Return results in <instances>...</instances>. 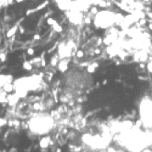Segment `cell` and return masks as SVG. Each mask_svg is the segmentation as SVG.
<instances>
[{
  "label": "cell",
  "instance_id": "cell-1",
  "mask_svg": "<svg viewBox=\"0 0 152 152\" xmlns=\"http://www.w3.org/2000/svg\"><path fill=\"white\" fill-rule=\"evenodd\" d=\"M124 17L111 10H100L93 17V24L97 29H108L115 24H121Z\"/></svg>",
  "mask_w": 152,
  "mask_h": 152
},
{
  "label": "cell",
  "instance_id": "cell-2",
  "mask_svg": "<svg viewBox=\"0 0 152 152\" xmlns=\"http://www.w3.org/2000/svg\"><path fill=\"white\" fill-rule=\"evenodd\" d=\"M28 129L37 135H48L55 128V118L50 115H37L28 122Z\"/></svg>",
  "mask_w": 152,
  "mask_h": 152
},
{
  "label": "cell",
  "instance_id": "cell-3",
  "mask_svg": "<svg viewBox=\"0 0 152 152\" xmlns=\"http://www.w3.org/2000/svg\"><path fill=\"white\" fill-rule=\"evenodd\" d=\"M140 122L146 129H152V99L145 97L139 105Z\"/></svg>",
  "mask_w": 152,
  "mask_h": 152
},
{
  "label": "cell",
  "instance_id": "cell-4",
  "mask_svg": "<svg viewBox=\"0 0 152 152\" xmlns=\"http://www.w3.org/2000/svg\"><path fill=\"white\" fill-rule=\"evenodd\" d=\"M82 140L94 150H101L108 146V139H105L104 136H99V135H90V134H85L82 136Z\"/></svg>",
  "mask_w": 152,
  "mask_h": 152
},
{
  "label": "cell",
  "instance_id": "cell-5",
  "mask_svg": "<svg viewBox=\"0 0 152 152\" xmlns=\"http://www.w3.org/2000/svg\"><path fill=\"white\" fill-rule=\"evenodd\" d=\"M14 88H15V93L20 96V99L27 97L29 93V86H28V77H21L15 79L14 82Z\"/></svg>",
  "mask_w": 152,
  "mask_h": 152
},
{
  "label": "cell",
  "instance_id": "cell-6",
  "mask_svg": "<svg viewBox=\"0 0 152 152\" xmlns=\"http://www.w3.org/2000/svg\"><path fill=\"white\" fill-rule=\"evenodd\" d=\"M42 85V77L38 74L28 75V86H29V91H35L40 88Z\"/></svg>",
  "mask_w": 152,
  "mask_h": 152
},
{
  "label": "cell",
  "instance_id": "cell-7",
  "mask_svg": "<svg viewBox=\"0 0 152 152\" xmlns=\"http://www.w3.org/2000/svg\"><path fill=\"white\" fill-rule=\"evenodd\" d=\"M134 58L137 62H140V63L146 62L148 60V53H147V50L146 49H139L135 53V55H134Z\"/></svg>",
  "mask_w": 152,
  "mask_h": 152
},
{
  "label": "cell",
  "instance_id": "cell-8",
  "mask_svg": "<svg viewBox=\"0 0 152 152\" xmlns=\"http://www.w3.org/2000/svg\"><path fill=\"white\" fill-rule=\"evenodd\" d=\"M68 65H69V57H62L61 60H58V63H57V68L61 73H65L67 69H68Z\"/></svg>",
  "mask_w": 152,
  "mask_h": 152
},
{
  "label": "cell",
  "instance_id": "cell-9",
  "mask_svg": "<svg viewBox=\"0 0 152 152\" xmlns=\"http://www.w3.org/2000/svg\"><path fill=\"white\" fill-rule=\"evenodd\" d=\"M20 96L16 94V93H14L12 91L11 93V95H7V105L9 106H11V107H15L16 105H18V102H20Z\"/></svg>",
  "mask_w": 152,
  "mask_h": 152
},
{
  "label": "cell",
  "instance_id": "cell-10",
  "mask_svg": "<svg viewBox=\"0 0 152 152\" xmlns=\"http://www.w3.org/2000/svg\"><path fill=\"white\" fill-rule=\"evenodd\" d=\"M57 5L61 10H71L72 6H73V3H72V0H57Z\"/></svg>",
  "mask_w": 152,
  "mask_h": 152
},
{
  "label": "cell",
  "instance_id": "cell-11",
  "mask_svg": "<svg viewBox=\"0 0 152 152\" xmlns=\"http://www.w3.org/2000/svg\"><path fill=\"white\" fill-rule=\"evenodd\" d=\"M50 144H51V139H50V136L49 135H44L40 140H39V146L42 147V148H48L49 146H50Z\"/></svg>",
  "mask_w": 152,
  "mask_h": 152
},
{
  "label": "cell",
  "instance_id": "cell-12",
  "mask_svg": "<svg viewBox=\"0 0 152 152\" xmlns=\"http://www.w3.org/2000/svg\"><path fill=\"white\" fill-rule=\"evenodd\" d=\"M1 89H3L6 94H11L12 91L15 90V88H14V83H12V82H6V83L1 86Z\"/></svg>",
  "mask_w": 152,
  "mask_h": 152
},
{
  "label": "cell",
  "instance_id": "cell-13",
  "mask_svg": "<svg viewBox=\"0 0 152 152\" xmlns=\"http://www.w3.org/2000/svg\"><path fill=\"white\" fill-rule=\"evenodd\" d=\"M22 67H23V69H24V71H28V72L33 69V65L31 63V61H24Z\"/></svg>",
  "mask_w": 152,
  "mask_h": 152
},
{
  "label": "cell",
  "instance_id": "cell-14",
  "mask_svg": "<svg viewBox=\"0 0 152 152\" xmlns=\"http://www.w3.org/2000/svg\"><path fill=\"white\" fill-rule=\"evenodd\" d=\"M96 68H97V63L94 62V63H90V65H88L86 71H88V73H94Z\"/></svg>",
  "mask_w": 152,
  "mask_h": 152
},
{
  "label": "cell",
  "instance_id": "cell-15",
  "mask_svg": "<svg viewBox=\"0 0 152 152\" xmlns=\"http://www.w3.org/2000/svg\"><path fill=\"white\" fill-rule=\"evenodd\" d=\"M21 124V122L18 119H12V121H7V125L10 126H18Z\"/></svg>",
  "mask_w": 152,
  "mask_h": 152
},
{
  "label": "cell",
  "instance_id": "cell-16",
  "mask_svg": "<svg viewBox=\"0 0 152 152\" xmlns=\"http://www.w3.org/2000/svg\"><path fill=\"white\" fill-rule=\"evenodd\" d=\"M50 63H51V66H57L58 63V55H54L50 60Z\"/></svg>",
  "mask_w": 152,
  "mask_h": 152
},
{
  "label": "cell",
  "instance_id": "cell-17",
  "mask_svg": "<svg viewBox=\"0 0 152 152\" xmlns=\"http://www.w3.org/2000/svg\"><path fill=\"white\" fill-rule=\"evenodd\" d=\"M5 125H7V119L4 117H0V128H3Z\"/></svg>",
  "mask_w": 152,
  "mask_h": 152
},
{
  "label": "cell",
  "instance_id": "cell-18",
  "mask_svg": "<svg viewBox=\"0 0 152 152\" xmlns=\"http://www.w3.org/2000/svg\"><path fill=\"white\" fill-rule=\"evenodd\" d=\"M75 56H77L78 58H83V57H84V53L82 51V50H78L77 54H75Z\"/></svg>",
  "mask_w": 152,
  "mask_h": 152
},
{
  "label": "cell",
  "instance_id": "cell-19",
  "mask_svg": "<svg viewBox=\"0 0 152 152\" xmlns=\"http://www.w3.org/2000/svg\"><path fill=\"white\" fill-rule=\"evenodd\" d=\"M141 152H152V147H145Z\"/></svg>",
  "mask_w": 152,
  "mask_h": 152
},
{
  "label": "cell",
  "instance_id": "cell-20",
  "mask_svg": "<svg viewBox=\"0 0 152 152\" xmlns=\"http://www.w3.org/2000/svg\"><path fill=\"white\" fill-rule=\"evenodd\" d=\"M34 54V50L33 49H28V55H33Z\"/></svg>",
  "mask_w": 152,
  "mask_h": 152
}]
</instances>
